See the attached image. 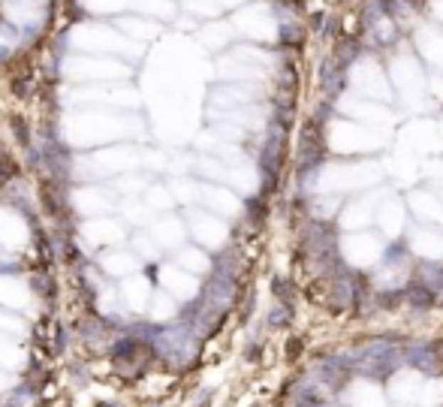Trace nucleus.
<instances>
[{"label":"nucleus","mask_w":443,"mask_h":407,"mask_svg":"<svg viewBox=\"0 0 443 407\" xmlns=\"http://www.w3.org/2000/svg\"><path fill=\"white\" fill-rule=\"evenodd\" d=\"M97 407H118V404H109V401H106V404H97Z\"/></svg>","instance_id":"nucleus-1"}]
</instances>
